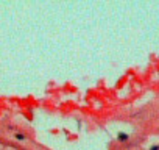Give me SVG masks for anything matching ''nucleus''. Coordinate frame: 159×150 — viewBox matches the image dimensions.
<instances>
[]
</instances>
